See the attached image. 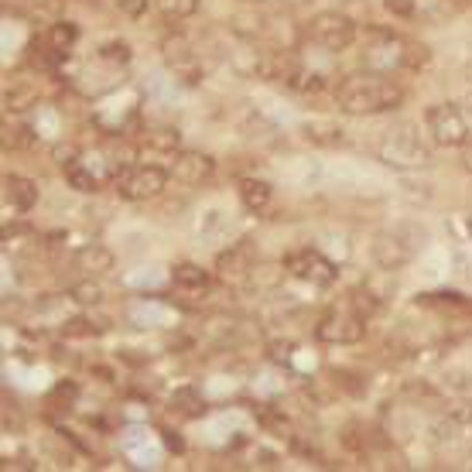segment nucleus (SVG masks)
<instances>
[{
	"mask_svg": "<svg viewBox=\"0 0 472 472\" xmlns=\"http://www.w3.org/2000/svg\"><path fill=\"white\" fill-rule=\"evenodd\" d=\"M383 7L393 14V17H414V0H383Z\"/></svg>",
	"mask_w": 472,
	"mask_h": 472,
	"instance_id": "nucleus-29",
	"label": "nucleus"
},
{
	"mask_svg": "<svg viewBox=\"0 0 472 472\" xmlns=\"http://www.w3.org/2000/svg\"><path fill=\"white\" fill-rule=\"evenodd\" d=\"M271 195L274 189L264 182V178H243L240 182V202L250 209V212H264L271 205Z\"/></svg>",
	"mask_w": 472,
	"mask_h": 472,
	"instance_id": "nucleus-14",
	"label": "nucleus"
},
{
	"mask_svg": "<svg viewBox=\"0 0 472 472\" xmlns=\"http://www.w3.org/2000/svg\"><path fill=\"white\" fill-rule=\"evenodd\" d=\"M52 158H55V161H59V168L65 172L69 165H76V161H79V147H72V144H65V147H62V144H59V147L52 151Z\"/></svg>",
	"mask_w": 472,
	"mask_h": 472,
	"instance_id": "nucleus-28",
	"label": "nucleus"
},
{
	"mask_svg": "<svg viewBox=\"0 0 472 472\" xmlns=\"http://www.w3.org/2000/svg\"><path fill=\"white\" fill-rule=\"evenodd\" d=\"M76 38H79V28H76L72 21H55V24L48 28V45H52V48H59V52L72 48V45H76Z\"/></svg>",
	"mask_w": 472,
	"mask_h": 472,
	"instance_id": "nucleus-19",
	"label": "nucleus"
},
{
	"mask_svg": "<svg viewBox=\"0 0 472 472\" xmlns=\"http://www.w3.org/2000/svg\"><path fill=\"white\" fill-rule=\"evenodd\" d=\"M161 52H165L168 69H172L182 83H189V86L198 83V76H202V72H198V59H195V52H192V45L185 38H165Z\"/></svg>",
	"mask_w": 472,
	"mask_h": 472,
	"instance_id": "nucleus-9",
	"label": "nucleus"
},
{
	"mask_svg": "<svg viewBox=\"0 0 472 472\" xmlns=\"http://www.w3.org/2000/svg\"><path fill=\"white\" fill-rule=\"evenodd\" d=\"M34 99H38V96H34V90H28V86H24V90H10L3 103H7V110L21 113V110H28V106H31Z\"/></svg>",
	"mask_w": 472,
	"mask_h": 472,
	"instance_id": "nucleus-25",
	"label": "nucleus"
},
{
	"mask_svg": "<svg viewBox=\"0 0 472 472\" xmlns=\"http://www.w3.org/2000/svg\"><path fill=\"white\" fill-rule=\"evenodd\" d=\"M431 59L428 45H418V41H407V52H404V69H424Z\"/></svg>",
	"mask_w": 472,
	"mask_h": 472,
	"instance_id": "nucleus-23",
	"label": "nucleus"
},
{
	"mask_svg": "<svg viewBox=\"0 0 472 472\" xmlns=\"http://www.w3.org/2000/svg\"><path fill=\"white\" fill-rule=\"evenodd\" d=\"M168 172L178 185H202L216 175V161L202 151H175V161Z\"/></svg>",
	"mask_w": 472,
	"mask_h": 472,
	"instance_id": "nucleus-8",
	"label": "nucleus"
},
{
	"mask_svg": "<svg viewBox=\"0 0 472 472\" xmlns=\"http://www.w3.org/2000/svg\"><path fill=\"white\" fill-rule=\"evenodd\" d=\"M445 387H452V390H462V393H466V390H472V377H469V373H462V370H455V373H449V377H445Z\"/></svg>",
	"mask_w": 472,
	"mask_h": 472,
	"instance_id": "nucleus-30",
	"label": "nucleus"
},
{
	"mask_svg": "<svg viewBox=\"0 0 472 472\" xmlns=\"http://www.w3.org/2000/svg\"><path fill=\"white\" fill-rule=\"evenodd\" d=\"M308 38L325 52H346L356 45V24L339 10H322L308 21Z\"/></svg>",
	"mask_w": 472,
	"mask_h": 472,
	"instance_id": "nucleus-3",
	"label": "nucleus"
},
{
	"mask_svg": "<svg viewBox=\"0 0 472 472\" xmlns=\"http://www.w3.org/2000/svg\"><path fill=\"white\" fill-rule=\"evenodd\" d=\"M281 264H284V271H287L291 278L311 284V287H332L336 278H339V267H336L322 250H311V247H305V250H291Z\"/></svg>",
	"mask_w": 472,
	"mask_h": 472,
	"instance_id": "nucleus-4",
	"label": "nucleus"
},
{
	"mask_svg": "<svg viewBox=\"0 0 472 472\" xmlns=\"http://www.w3.org/2000/svg\"><path fill=\"white\" fill-rule=\"evenodd\" d=\"M168 178H172V172H165L158 165H137V168H127L123 175H116V192H120V198H130V202L158 198L168 185Z\"/></svg>",
	"mask_w": 472,
	"mask_h": 472,
	"instance_id": "nucleus-5",
	"label": "nucleus"
},
{
	"mask_svg": "<svg viewBox=\"0 0 472 472\" xmlns=\"http://www.w3.org/2000/svg\"><path fill=\"white\" fill-rule=\"evenodd\" d=\"M62 332H65V336H96L99 329H96L90 318H69V322L62 325Z\"/></svg>",
	"mask_w": 472,
	"mask_h": 472,
	"instance_id": "nucleus-27",
	"label": "nucleus"
},
{
	"mask_svg": "<svg viewBox=\"0 0 472 472\" xmlns=\"http://www.w3.org/2000/svg\"><path fill=\"white\" fill-rule=\"evenodd\" d=\"M172 407H182V411L195 414V411L202 407V397L195 393V387H182V390H175V397H172Z\"/></svg>",
	"mask_w": 472,
	"mask_h": 472,
	"instance_id": "nucleus-24",
	"label": "nucleus"
},
{
	"mask_svg": "<svg viewBox=\"0 0 472 472\" xmlns=\"http://www.w3.org/2000/svg\"><path fill=\"white\" fill-rule=\"evenodd\" d=\"M158 7L168 14V17H185L195 10V0H158Z\"/></svg>",
	"mask_w": 472,
	"mask_h": 472,
	"instance_id": "nucleus-26",
	"label": "nucleus"
},
{
	"mask_svg": "<svg viewBox=\"0 0 472 472\" xmlns=\"http://www.w3.org/2000/svg\"><path fill=\"white\" fill-rule=\"evenodd\" d=\"M3 198H7L10 209L31 212L34 202H38V185H34L31 178H24V175H7V178H3Z\"/></svg>",
	"mask_w": 472,
	"mask_h": 472,
	"instance_id": "nucleus-11",
	"label": "nucleus"
},
{
	"mask_svg": "<svg viewBox=\"0 0 472 472\" xmlns=\"http://www.w3.org/2000/svg\"><path fill=\"white\" fill-rule=\"evenodd\" d=\"M424 123H428V134L438 147H462L469 141V120L466 113L455 106V103H435L424 110Z\"/></svg>",
	"mask_w": 472,
	"mask_h": 472,
	"instance_id": "nucleus-2",
	"label": "nucleus"
},
{
	"mask_svg": "<svg viewBox=\"0 0 472 472\" xmlns=\"http://www.w3.org/2000/svg\"><path fill=\"white\" fill-rule=\"evenodd\" d=\"M76 271H86V274H106V271H113V250L103 247V243H86L76 254Z\"/></svg>",
	"mask_w": 472,
	"mask_h": 472,
	"instance_id": "nucleus-13",
	"label": "nucleus"
},
{
	"mask_svg": "<svg viewBox=\"0 0 472 472\" xmlns=\"http://www.w3.org/2000/svg\"><path fill=\"white\" fill-rule=\"evenodd\" d=\"M216 267H219L223 278H247V274L254 271V250H250V240H243V243H236L233 250L219 254Z\"/></svg>",
	"mask_w": 472,
	"mask_h": 472,
	"instance_id": "nucleus-12",
	"label": "nucleus"
},
{
	"mask_svg": "<svg viewBox=\"0 0 472 472\" xmlns=\"http://www.w3.org/2000/svg\"><path fill=\"white\" fill-rule=\"evenodd\" d=\"M247 3H260V0H247Z\"/></svg>",
	"mask_w": 472,
	"mask_h": 472,
	"instance_id": "nucleus-35",
	"label": "nucleus"
},
{
	"mask_svg": "<svg viewBox=\"0 0 472 472\" xmlns=\"http://www.w3.org/2000/svg\"><path fill=\"white\" fill-rule=\"evenodd\" d=\"M120 10L130 14V17H141L147 10V0H120Z\"/></svg>",
	"mask_w": 472,
	"mask_h": 472,
	"instance_id": "nucleus-31",
	"label": "nucleus"
},
{
	"mask_svg": "<svg viewBox=\"0 0 472 472\" xmlns=\"http://www.w3.org/2000/svg\"><path fill=\"white\" fill-rule=\"evenodd\" d=\"M301 137L308 144H318V147H336L346 141V130L339 120H329V116H315V120H305L301 123Z\"/></svg>",
	"mask_w": 472,
	"mask_h": 472,
	"instance_id": "nucleus-10",
	"label": "nucleus"
},
{
	"mask_svg": "<svg viewBox=\"0 0 472 472\" xmlns=\"http://www.w3.org/2000/svg\"><path fill=\"white\" fill-rule=\"evenodd\" d=\"M172 281L175 287H182V291H205L209 287V271H202L198 264H175L172 267Z\"/></svg>",
	"mask_w": 472,
	"mask_h": 472,
	"instance_id": "nucleus-15",
	"label": "nucleus"
},
{
	"mask_svg": "<svg viewBox=\"0 0 472 472\" xmlns=\"http://www.w3.org/2000/svg\"><path fill=\"white\" fill-rule=\"evenodd\" d=\"M336 99H339V110L342 113H353V116H370V113H387V110H397L404 106V86L397 83H387V79H377V76H363V79H346L339 90H336Z\"/></svg>",
	"mask_w": 472,
	"mask_h": 472,
	"instance_id": "nucleus-1",
	"label": "nucleus"
},
{
	"mask_svg": "<svg viewBox=\"0 0 472 472\" xmlns=\"http://www.w3.org/2000/svg\"><path fill=\"white\" fill-rule=\"evenodd\" d=\"M469 233H472V216H469Z\"/></svg>",
	"mask_w": 472,
	"mask_h": 472,
	"instance_id": "nucleus-34",
	"label": "nucleus"
},
{
	"mask_svg": "<svg viewBox=\"0 0 472 472\" xmlns=\"http://www.w3.org/2000/svg\"><path fill=\"white\" fill-rule=\"evenodd\" d=\"M414 247L400 236V233H393V229H383L373 236V243H370V257H373V264H377L380 271H404L411 260H414Z\"/></svg>",
	"mask_w": 472,
	"mask_h": 472,
	"instance_id": "nucleus-6",
	"label": "nucleus"
},
{
	"mask_svg": "<svg viewBox=\"0 0 472 472\" xmlns=\"http://www.w3.org/2000/svg\"><path fill=\"white\" fill-rule=\"evenodd\" d=\"M462 168H466V172L472 175V137L466 141V144H462Z\"/></svg>",
	"mask_w": 472,
	"mask_h": 472,
	"instance_id": "nucleus-33",
	"label": "nucleus"
},
{
	"mask_svg": "<svg viewBox=\"0 0 472 472\" xmlns=\"http://www.w3.org/2000/svg\"><path fill=\"white\" fill-rule=\"evenodd\" d=\"M315 339L329 346H356L367 339V325L360 315H329L315 325Z\"/></svg>",
	"mask_w": 472,
	"mask_h": 472,
	"instance_id": "nucleus-7",
	"label": "nucleus"
},
{
	"mask_svg": "<svg viewBox=\"0 0 472 472\" xmlns=\"http://www.w3.org/2000/svg\"><path fill=\"white\" fill-rule=\"evenodd\" d=\"M65 182H69L76 192H83V195H90V192L99 189V178L93 175V168H86L83 161H76V165L65 168Z\"/></svg>",
	"mask_w": 472,
	"mask_h": 472,
	"instance_id": "nucleus-18",
	"label": "nucleus"
},
{
	"mask_svg": "<svg viewBox=\"0 0 472 472\" xmlns=\"http://www.w3.org/2000/svg\"><path fill=\"white\" fill-rule=\"evenodd\" d=\"M130 55H134V52H130L127 41H106V45L99 48V59H103V62H113V65H127Z\"/></svg>",
	"mask_w": 472,
	"mask_h": 472,
	"instance_id": "nucleus-21",
	"label": "nucleus"
},
{
	"mask_svg": "<svg viewBox=\"0 0 472 472\" xmlns=\"http://www.w3.org/2000/svg\"><path fill=\"white\" fill-rule=\"evenodd\" d=\"M72 301H79V305H99L103 301V287L93 281H79V284H72Z\"/></svg>",
	"mask_w": 472,
	"mask_h": 472,
	"instance_id": "nucleus-22",
	"label": "nucleus"
},
{
	"mask_svg": "<svg viewBox=\"0 0 472 472\" xmlns=\"http://www.w3.org/2000/svg\"><path fill=\"white\" fill-rule=\"evenodd\" d=\"M393 233H400V236H404V240H407V243H411L414 250H421V247H424V243L431 240L428 226H421L418 219H400V223L393 226Z\"/></svg>",
	"mask_w": 472,
	"mask_h": 472,
	"instance_id": "nucleus-20",
	"label": "nucleus"
},
{
	"mask_svg": "<svg viewBox=\"0 0 472 472\" xmlns=\"http://www.w3.org/2000/svg\"><path fill=\"white\" fill-rule=\"evenodd\" d=\"M363 291L383 305V301H390L393 294H397V278H393V271H377V274H370L367 281H363Z\"/></svg>",
	"mask_w": 472,
	"mask_h": 472,
	"instance_id": "nucleus-16",
	"label": "nucleus"
},
{
	"mask_svg": "<svg viewBox=\"0 0 472 472\" xmlns=\"http://www.w3.org/2000/svg\"><path fill=\"white\" fill-rule=\"evenodd\" d=\"M161 435H165V442H168L172 452H185V442L178 438V431H161Z\"/></svg>",
	"mask_w": 472,
	"mask_h": 472,
	"instance_id": "nucleus-32",
	"label": "nucleus"
},
{
	"mask_svg": "<svg viewBox=\"0 0 472 472\" xmlns=\"http://www.w3.org/2000/svg\"><path fill=\"white\" fill-rule=\"evenodd\" d=\"M144 144H147L151 151H168V154H175L178 144H182V134H178L175 127H151L147 137H144Z\"/></svg>",
	"mask_w": 472,
	"mask_h": 472,
	"instance_id": "nucleus-17",
	"label": "nucleus"
}]
</instances>
